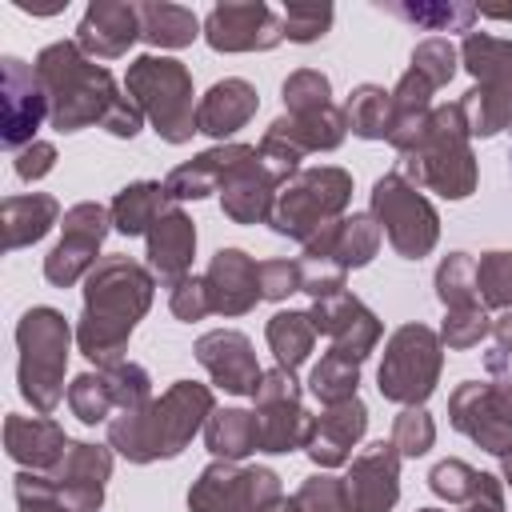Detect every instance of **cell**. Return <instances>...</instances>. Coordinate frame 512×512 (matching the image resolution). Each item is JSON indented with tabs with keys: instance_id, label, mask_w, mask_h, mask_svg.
Here are the masks:
<instances>
[{
	"instance_id": "cell-54",
	"label": "cell",
	"mask_w": 512,
	"mask_h": 512,
	"mask_svg": "<svg viewBox=\"0 0 512 512\" xmlns=\"http://www.w3.org/2000/svg\"><path fill=\"white\" fill-rule=\"evenodd\" d=\"M300 292V260H260V296L288 300Z\"/></svg>"
},
{
	"instance_id": "cell-14",
	"label": "cell",
	"mask_w": 512,
	"mask_h": 512,
	"mask_svg": "<svg viewBox=\"0 0 512 512\" xmlns=\"http://www.w3.org/2000/svg\"><path fill=\"white\" fill-rule=\"evenodd\" d=\"M48 120V96L40 88V76L20 56L0 60V144L8 152H20L36 140V128Z\"/></svg>"
},
{
	"instance_id": "cell-38",
	"label": "cell",
	"mask_w": 512,
	"mask_h": 512,
	"mask_svg": "<svg viewBox=\"0 0 512 512\" xmlns=\"http://www.w3.org/2000/svg\"><path fill=\"white\" fill-rule=\"evenodd\" d=\"M344 120H348V132H356L360 140H388V128H392V92L380 88V84L352 88V96L344 100Z\"/></svg>"
},
{
	"instance_id": "cell-18",
	"label": "cell",
	"mask_w": 512,
	"mask_h": 512,
	"mask_svg": "<svg viewBox=\"0 0 512 512\" xmlns=\"http://www.w3.org/2000/svg\"><path fill=\"white\" fill-rule=\"evenodd\" d=\"M48 476H52V492L64 512H100L104 484L112 476V448L72 440Z\"/></svg>"
},
{
	"instance_id": "cell-31",
	"label": "cell",
	"mask_w": 512,
	"mask_h": 512,
	"mask_svg": "<svg viewBox=\"0 0 512 512\" xmlns=\"http://www.w3.org/2000/svg\"><path fill=\"white\" fill-rule=\"evenodd\" d=\"M272 136H280L284 144H292L300 156L308 152H336L348 136V120H344V108L328 104L324 112H308V116H280L268 124Z\"/></svg>"
},
{
	"instance_id": "cell-6",
	"label": "cell",
	"mask_w": 512,
	"mask_h": 512,
	"mask_svg": "<svg viewBox=\"0 0 512 512\" xmlns=\"http://www.w3.org/2000/svg\"><path fill=\"white\" fill-rule=\"evenodd\" d=\"M128 100L152 120V132L164 144H188L196 128V104H192V72L172 56H136L124 72Z\"/></svg>"
},
{
	"instance_id": "cell-34",
	"label": "cell",
	"mask_w": 512,
	"mask_h": 512,
	"mask_svg": "<svg viewBox=\"0 0 512 512\" xmlns=\"http://www.w3.org/2000/svg\"><path fill=\"white\" fill-rule=\"evenodd\" d=\"M140 8V40H148L152 48H188L200 36V20L192 8L180 4H164V0H144Z\"/></svg>"
},
{
	"instance_id": "cell-29",
	"label": "cell",
	"mask_w": 512,
	"mask_h": 512,
	"mask_svg": "<svg viewBox=\"0 0 512 512\" xmlns=\"http://www.w3.org/2000/svg\"><path fill=\"white\" fill-rule=\"evenodd\" d=\"M432 84L420 76V72H404L392 88V128H388V144L404 156L420 144L428 120H432Z\"/></svg>"
},
{
	"instance_id": "cell-44",
	"label": "cell",
	"mask_w": 512,
	"mask_h": 512,
	"mask_svg": "<svg viewBox=\"0 0 512 512\" xmlns=\"http://www.w3.org/2000/svg\"><path fill=\"white\" fill-rule=\"evenodd\" d=\"M456 64H460V48L448 40V36H428L412 48V72H420L432 88H444L452 76H456Z\"/></svg>"
},
{
	"instance_id": "cell-40",
	"label": "cell",
	"mask_w": 512,
	"mask_h": 512,
	"mask_svg": "<svg viewBox=\"0 0 512 512\" xmlns=\"http://www.w3.org/2000/svg\"><path fill=\"white\" fill-rule=\"evenodd\" d=\"M436 300L444 308H476L480 304V292H476V256L448 252L436 264Z\"/></svg>"
},
{
	"instance_id": "cell-50",
	"label": "cell",
	"mask_w": 512,
	"mask_h": 512,
	"mask_svg": "<svg viewBox=\"0 0 512 512\" xmlns=\"http://www.w3.org/2000/svg\"><path fill=\"white\" fill-rule=\"evenodd\" d=\"M480 476H484V472H476V468L464 464V460H440V464L428 472V488H432L440 500H448V504H464V500L480 488Z\"/></svg>"
},
{
	"instance_id": "cell-9",
	"label": "cell",
	"mask_w": 512,
	"mask_h": 512,
	"mask_svg": "<svg viewBox=\"0 0 512 512\" xmlns=\"http://www.w3.org/2000/svg\"><path fill=\"white\" fill-rule=\"evenodd\" d=\"M440 368H444L440 332H432L428 324H400L384 344V360L376 368V388L392 404L420 408L436 392Z\"/></svg>"
},
{
	"instance_id": "cell-22",
	"label": "cell",
	"mask_w": 512,
	"mask_h": 512,
	"mask_svg": "<svg viewBox=\"0 0 512 512\" xmlns=\"http://www.w3.org/2000/svg\"><path fill=\"white\" fill-rule=\"evenodd\" d=\"M364 432H368V408L360 396H352V400L328 404L320 416H312L304 452L316 468H340L352 460V448L364 440Z\"/></svg>"
},
{
	"instance_id": "cell-25",
	"label": "cell",
	"mask_w": 512,
	"mask_h": 512,
	"mask_svg": "<svg viewBox=\"0 0 512 512\" xmlns=\"http://www.w3.org/2000/svg\"><path fill=\"white\" fill-rule=\"evenodd\" d=\"M380 224L372 212H352V216H340L332 220L328 228H320L308 244H304V256L312 260H332L336 268L352 272V268H364L372 264V256L380 252Z\"/></svg>"
},
{
	"instance_id": "cell-63",
	"label": "cell",
	"mask_w": 512,
	"mask_h": 512,
	"mask_svg": "<svg viewBox=\"0 0 512 512\" xmlns=\"http://www.w3.org/2000/svg\"><path fill=\"white\" fill-rule=\"evenodd\" d=\"M416 512H444V508H416Z\"/></svg>"
},
{
	"instance_id": "cell-23",
	"label": "cell",
	"mask_w": 512,
	"mask_h": 512,
	"mask_svg": "<svg viewBox=\"0 0 512 512\" xmlns=\"http://www.w3.org/2000/svg\"><path fill=\"white\" fill-rule=\"evenodd\" d=\"M140 40V8L124 0H92L76 24V44L92 60H120Z\"/></svg>"
},
{
	"instance_id": "cell-41",
	"label": "cell",
	"mask_w": 512,
	"mask_h": 512,
	"mask_svg": "<svg viewBox=\"0 0 512 512\" xmlns=\"http://www.w3.org/2000/svg\"><path fill=\"white\" fill-rule=\"evenodd\" d=\"M68 408L76 420L84 424H108L116 404H112V392H108V380L104 372H80L72 384H68Z\"/></svg>"
},
{
	"instance_id": "cell-3",
	"label": "cell",
	"mask_w": 512,
	"mask_h": 512,
	"mask_svg": "<svg viewBox=\"0 0 512 512\" xmlns=\"http://www.w3.org/2000/svg\"><path fill=\"white\" fill-rule=\"evenodd\" d=\"M32 68L48 96V120L56 132H80L88 124H100L108 108L120 100L112 72L92 56H84L76 40L48 44Z\"/></svg>"
},
{
	"instance_id": "cell-52",
	"label": "cell",
	"mask_w": 512,
	"mask_h": 512,
	"mask_svg": "<svg viewBox=\"0 0 512 512\" xmlns=\"http://www.w3.org/2000/svg\"><path fill=\"white\" fill-rule=\"evenodd\" d=\"M344 268H336L332 260H312V256H300V292H308L312 300H324V296H336L344 292Z\"/></svg>"
},
{
	"instance_id": "cell-37",
	"label": "cell",
	"mask_w": 512,
	"mask_h": 512,
	"mask_svg": "<svg viewBox=\"0 0 512 512\" xmlns=\"http://www.w3.org/2000/svg\"><path fill=\"white\" fill-rule=\"evenodd\" d=\"M264 336H268V348H272L276 364L288 368V372H296V368L312 356V344H316L312 316H308V312H292V308H288V312H276V316L268 320Z\"/></svg>"
},
{
	"instance_id": "cell-39",
	"label": "cell",
	"mask_w": 512,
	"mask_h": 512,
	"mask_svg": "<svg viewBox=\"0 0 512 512\" xmlns=\"http://www.w3.org/2000/svg\"><path fill=\"white\" fill-rule=\"evenodd\" d=\"M360 388V364L340 356V352H324L320 364L308 372V392L328 408V404H340V400H352Z\"/></svg>"
},
{
	"instance_id": "cell-27",
	"label": "cell",
	"mask_w": 512,
	"mask_h": 512,
	"mask_svg": "<svg viewBox=\"0 0 512 512\" xmlns=\"http://www.w3.org/2000/svg\"><path fill=\"white\" fill-rule=\"evenodd\" d=\"M260 108V92L240 80V76H228V80H216L200 100H196V128L212 140L224 144V136L240 132Z\"/></svg>"
},
{
	"instance_id": "cell-43",
	"label": "cell",
	"mask_w": 512,
	"mask_h": 512,
	"mask_svg": "<svg viewBox=\"0 0 512 512\" xmlns=\"http://www.w3.org/2000/svg\"><path fill=\"white\" fill-rule=\"evenodd\" d=\"M476 292L484 308H500V312L512 308V252L496 248L476 260Z\"/></svg>"
},
{
	"instance_id": "cell-36",
	"label": "cell",
	"mask_w": 512,
	"mask_h": 512,
	"mask_svg": "<svg viewBox=\"0 0 512 512\" xmlns=\"http://www.w3.org/2000/svg\"><path fill=\"white\" fill-rule=\"evenodd\" d=\"M392 16L424 28V32H472V24L480 20V8L464 4V0H400V4H384Z\"/></svg>"
},
{
	"instance_id": "cell-4",
	"label": "cell",
	"mask_w": 512,
	"mask_h": 512,
	"mask_svg": "<svg viewBox=\"0 0 512 512\" xmlns=\"http://www.w3.org/2000/svg\"><path fill=\"white\" fill-rule=\"evenodd\" d=\"M472 132L468 120L456 104H440L432 108V120L420 136V144L412 152H404L400 160V176L416 188H428L444 200H464L476 192V156H472Z\"/></svg>"
},
{
	"instance_id": "cell-19",
	"label": "cell",
	"mask_w": 512,
	"mask_h": 512,
	"mask_svg": "<svg viewBox=\"0 0 512 512\" xmlns=\"http://www.w3.org/2000/svg\"><path fill=\"white\" fill-rule=\"evenodd\" d=\"M448 420L456 432H464L476 448H484L492 456H504L512 448V420L504 416V408L492 392V380L488 384H480V380L456 384L448 396Z\"/></svg>"
},
{
	"instance_id": "cell-45",
	"label": "cell",
	"mask_w": 512,
	"mask_h": 512,
	"mask_svg": "<svg viewBox=\"0 0 512 512\" xmlns=\"http://www.w3.org/2000/svg\"><path fill=\"white\" fill-rule=\"evenodd\" d=\"M100 372H104V380H108V392H112L116 412H132V408L152 404V380H148V372H144L140 364L120 360V364L100 368Z\"/></svg>"
},
{
	"instance_id": "cell-1",
	"label": "cell",
	"mask_w": 512,
	"mask_h": 512,
	"mask_svg": "<svg viewBox=\"0 0 512 512\" xmlns=\"http://www.w3.org/2000/svg\"><path fill=\"white\" fill-rule=\"evenodd\" d=\"M156 276L132 256H100L84 280V312L76 324V348L96 364L112 368L124 360L128 340L152 308Z\"/></svg>"
},
{
	"instance_id": "cell-15",
	"label": "cell",
	"mask_w": 512,
	"mask_h": 512,
	"mask_svg": "<svg viewBox=\"0 0 512 512\" xmlns=\"http://www.w3.org/2000/svg\"><path fill=\"white\" fill-rule=\"evenodd\" d=\"M204 40L216 52H268L284 40V16L264 0H228L204 16Z\"/></svg>"
},
{
	"instance_id": "cell-47",
	"label": "cell",
	"mask_w": 512,
	"mask_h": 512,
	"mask_svg": "<svg viewBox=\"0 0 512 512\" xmlns=\"http://www.w3.org/2000/svg\"><path fill=\"white\" fill-rule=\"evenodd\" d=\"M332 4H316V0H292L284 8V40L296 44H316L328 28H332Z\"/></svg>"
},
{
	"instance_id": "cell-12",
	"label": "cell",
	"mask_w": 512,
	"mask_h": 512,
	"mask_svg": "<svg viewBox=\"0 0 512 512\" xmlns=\"http://www.w3.org/2000/svg\"><path fill=\"white\" fill-rule=\"evenodd\" d=\"M280 492L272 468H244L236 460H212L188 488V512H260Z\"/></svg>"
},
{
	"instance_id": "cell-57",
	"label": "cell",
	"mask_w": 512,
	"mask_h": 512,
	"mask_svg": "<svg viewBox=\"0 0 512 512\" xmlns=\"http://www.w3.org/2000/svg\"><path fill=\"white\" fill-rule=\"evenodd\" d=\"M460 512H504V484L492 472H484L480 488L460 504Z\"/></svg>"
},
{
	"instance_id": "cell-10",
	"label": "cell",
	"mask_w": 512,
	"mask_h": 512,
	"mask_svg": "<svg viewBox=\"0 0 512 512\" xmlns=\"http://www.w3.org/2000/svg\"><path fill=\"white\" fill-rule=\"evenodd\" d=\"M372 216H376L380 232L388 236V244L396 248V256H404V260L428 256L436 248V240H440L436 208L400 172H384L372 184Z\"/></svg>"
},
{
	"instance_id": "cell-49",
	"label": "cell",
	"mask_w": 512,
	"mask_h": 512,
	"mask_svg": "<svg viewBox=\"0 0 512 512\" xmlns=\"http://www.w3.org/2000/svg\"><path fill=\"white\" fill-rule=\"evenodd\" d=\"M296 504H300V512H352L348 484L340 476H328V472L308 476L296 488Z\"/></svg>"
},
{
	"instance_id": "cell-42",
	"label": "cell",
	"mask_w": 512,
	"mask_h": 512,
	"mask_svg": "<svg viewBox=\"0 0 512 512\" xmlns=\"http://www.w3.org/2000/svg\"><path fill=\"white\" fill-rule=\"evenodd\" d=\"M280 96H284L288 116H308V112H324L332 104V84H328V76L320 68H296L284 80Z\"/></svg>"
},
{
	"instance_id": "cell-35",
	"label": "cell",
	"mask_w": 512,
	"mask_h": 512,
	"mask_svg": "<svg viewBox=\"0 0 512 512\" xmlns=\"http://www.w3.org/2000/svg\"><path fill=\"white\" fill-rule=\"evenodd\" d=\"M204 444L216 460H244L256 452V416L244 408H216L204 424Z\"/></svg>"
},
{
	"instance_id": "cell-53",
	"label": "cell",
	"mask_w": 512,
	"mask_h": 512,
	"mask_svg": "<svg viewBox=\"0 0 512 512\" xmlns=\"http://www.w3.org/2000/svg\"><path fill=\"white\" fill-rule=\"evenodd\" d=\"M168 308H172L176 320H188V324H192V320H204V316L212 312L204 276H184L180 284H172V288H168Z\"/></svg>"
},
{
	"instance_id": "cell-46",
	"label": "cell",
	"mask_w": 512,
	"mask_h": 512,
	"mask_svg": "<svg viewBox=\"0 0 512 512\" xmlns=\"http://www.w3.org/2000/svg\"><path fill=\"white\" fill-rule=\"evenodd\" d=\"M388 440L396 444V452H400L404 460L424 456V452L436 444V424H432V416L424 412V404H420V408H400V416L392 420V436H388Z\"/></svg>"
},
{
	"instance_id": "cell-59",
	"label": "cell",
	"mask_w": 512,
	"mask_h": 512,
	"mask_svg": "<svg viewBox=\"0 0 512 512\" xmlns=\"http://www.w3.org/2000/svg\"><path fill=\"white\" fill-rule=\"evenodd\" d=\"M492 336H496V348L512 356V308H508V312H500V316L492 320Z\"/></svg>"
},
{
	"instance_id": "cell-58",
	"label": "cell",
	"mask_w": 512,
	"mask_h": 512,
	"mask_svg": "<svg viewBox=\"0 0 512 512\" xmlns=\"http://www.w3.org/2000/svg\"><path fill=\"white\" fill-rule=\"evenodd\" d=\"M488 372H492V392L504 408V416L512 420V368H508V352H488Z\"/></svg>"
},
{
	"instance_id": "cell-48",
	"label": "cell",
	"mask_w": 512,
	"mask_h": 512,
	"mask_svg": "<svg viewBox=\"0 0 512 512\" xmlns=\"http://www.w3.org/2000/svg\"><path fill=\"white\" fill-rule=\"evenodd\" d=\"M488 332H492V320H488L484 304H476V308H448V316L440 324V344H448L452 352H464V348H476Z\"/></svg>"
},
{
	"instance_id": "cell-13",
	"label": "cell",
	"mask_w": 512,
	"mask_h": 512,
	"mask_svg": "<svg viewBox=\"0 0 512 512\" xmlns=\"http://www.w3.org/2000/svg\"><path fill=\"white\" fill-rule=\"evenodd\" d=\"M64 236L44 256V280L52 288H72L76 280H88V272L100 264V244L112 232V212L96 200L72 204L60 220Z\"/></svg>"
},
{
	"instance_id": "cell-16",
	"label": "cell",
	"mask_w": 512,
	"mask_h": 512,
	"mask_svg": "<svg viewBox=\"0 0 512 512\" xmlns=\"http://www.w3.org/2000/svg\"><path fill=\"white\" fill-rule=\"evenodd\" d=\"M308 316H312L316 336L324 332V336L332 340V352H340V356H348V360H356V364H364V360L376 352L380 336H384V328H380L376 312H372V308H364V300H360V296H352L348 288H344V292H336V296L312 300Z\"/></svg>"
},
{
	"instance_id": "cell-11",
	"label": "cell",
	"mask_w": 512,
	"mask_h": 512,
	"mask_svg": "<svg viewBox=\"0 0 512 512\" xmlns=\"http://www.w3.org/2000/svg\"><path fill=\"white\" fill-rule=\"evenodd\" d=\"M256 452H268V456H280V452H296L304 448L308 440V428H312V416L304 412L300 404V384H296V372L288 368H268L260 376V388H256Z\"/></svg>"
},
{
	"instance_id": "cell-17",
	"label": "cell",
	"mask_w": 512,
	"mask_h": 512,
	"mask_svg": "<svg viewBox=\"0 0 512 512\" xmlns=\"http://www.w3.org/2000/svg\"><path fill=\"white\" fill-rule=\"evenodd\" d=\"M280 180L264 168L252 144H236V156L220 180V208L232 224H268Z\"/></svg>"
},
{
	"instance_id": "cell-5",
	"label": "cell",
	"mask_w": 512,
	"mask_h": 512,
	"mask_svg": "<svg viewBox=\"0 0 512 512\" xmlns=\"http://www.w3.org/2000/svg\"><path fill=\"white\" fill-rule=\"evenodd\" d=\"M68 344L72 328L64 312L40 304L28 308L16 324V348H20V396L36 408V416H52L56 404L68 396L64 392V372H68Z\"/></svg>"
},
{
	"instance_id": "cell-7",
	"label": "cell",
	"mask_w": 512,
	"mask_h": 512,
	"mask_svg": "<svg viewBox=\"0 0 512 512\" xmlns=\"http://www.w3.org/2000/svg\"><path fill=\"white\" fill-rule=\"evenodd\" d=\"M460 64L476 80L460 96V112L472 136H496L512 128V40L492 32H468L460 44Z\"/></svg>"
},
{
	"instance_id": "cell-32",
	"label": "cell",
	"mask_w": 512,
	"mask_h": 512,
	"mask_svg": "<svg viewBox=\"0 0 512 512\" xmlns=\"http://www.w3.org/2000/svg\"><path fill=\"white\" fill-rule=\"evenodd\" d=\"M232 156H236V144H216V148H208V152L176 164L164 176V188H168L172 204H180V200H204V196L220 192V180H224Z\"/></svg>"
},
{
	"instance_id": "cell-62",
	"label": "cell",
	"mask_w": 512,
	"mask_h": 512,
	"mask_svg": "<svg viewBox=\"0 0 512 512\" xmlns=\"http://www.w3.org/2000/svg\"><path fill=\"white\" fill-rule=\"evenodd\" d=\"M480 16H492V20H512V8H480Z\"/></svg>"
},
{
	"instance_id": "cell-64",
	"label": "cell",
	"mask_w": 512,
	"mask_h": 512,
	"mask_svg": "<svg viewBox=\"0 0 512 512\" xmlns=\"http://www.w3.org/2000/svg\"><path fill=\"white\" fill-rule=\"evenodd\" d=\"M508 160H512V156H508Z\"/></svg>"
},
{
	"instance_id": "cell-20",
	"label": "cell",
	"mask_w": 512,
	"mask_h": 512,
	"mask_svg": "<svg viewBox=\"0 0 512 512\" xmlns=\"http://www.w3.org/2000/svg\"><path fill=\"white\" fill-rule=\"evenodd\" d=\"M192 352H196L200 368L212 376L216 388H224V392H232V396H256L264 368L256 364L252 340H248L244 332H236V328L204 332Z\"/></svg>"
},
{
	"instance_id": "cell-30",
	"label": "cell",
	"mask_w": 512,
	"mask_h": 512,
	"mask_svg": "<svg viewBox=\"0 0 512 512\" xmlns=\"http://www.w3.org/2000/svg\"><path fill=\"white\" fill-rule=\"evenodd\" d=\"M52 224H60V204L48 192L4 196V204H0V228H4V248L8 252L44 240L52 232Z\"/></svg>"
},
{
	"instance_id": "cell-28",
	"label": "cell",
	"mask_w": 512,
	"mask_h": 512,
	"mask_svg": "<svg viewBox=\"0 0 512 512\" xmlns=\"http://www.w3.org/2000/svg\"><path fill=\"white\" fill-rule=\"evenodd\" d=\"M196 256V224L188 212L168 208L148 232V268L160 284H180Z\"/></svg>"
},
{
	"instance_id": "cell-2",
	"label": "cell",
	"mask_w": 512,
	"mask_h": 512,
	"mask_svg": "<svg viewBox=\"0 0 512 512\" xmlns=\"http://www.w3.org/2000/svg\"><path fill=\"white\" fill-rule=\"evenodd\" d=\"M212 412L216 400L208 384L176 380L160 400L132 412H116L108 420V448H116L132 464L172 460L192 444V436L208 424Z\"/></svg>"
},
{
	"instance_id": "cell-33",
	"label": "cell",
	"mask_w": 512,
	"mask_h": 512,
	"mask_svg": "<svg viewBox=\"0 0 512 512\" xmlns=\"http://www.w3.org/2000/svg\"><path fill=\"white\" fill-rule=\"evenodd\" d=\"M172 196L160 180H136V184H124L116 192V200L108 204L112 212V228L124 232V236H148L152 224L168 212Z\"/></svg>"
},
{
	"instance_id": "cell-51",
	"label": "cell",
	"mask_w": 512,
	"mask_h": 512,
	"mask_svg": "<svg viewBox=\"0 0 512 512\" xmlns=\"http://www.w3.org/2000/svg\"><path fill=\"white\" fill-rule=\"evenodd\" d=\"M16 508L20 512H64L56 492H52V476L48 472H16Z\"/></svg>"
},
{
	"instance_id": "cell-8",
	"label": "cell",
	"mask_w": 512,
	"mask_h": 512,
	"mask_svg": "<svg viewBox=\"0 0 512 512\" xmlns=\"http://www.w3.org/2000/svg\"><path fill=\"white\" fill-rule=\"evenodd\" d=\"M352 204V176L336 164H320V168H300L296 176H288L276 192L272 204V232L308 244L320 228H328L332 220H340Z\"/></svg>"
},
{
	"instance_id": "cell-21",
	"label": "cell",
	"mask_w": 512,
	"mask_h": 512,
	"mask_svg": "<svg viewBox=\"0 0 512 512\" xmlns=\"http://www.w3.org/2000/svg\"><path fill=\"white\" fill-rule=\"evenodd\" d=\"M400 452L392 440H376L352 456L344 476L352 512H392L400 500Z\"/></svg>"
},
{
	"instance_id": "cell-61",
	"label": "cell",
	"mask_w": 512,
	"mask_h": 512,
	"mask_svg": "<svg viewBox=\"0 0 512 512\" xmlns=\"http://www.w3.org/2000/svg\"><path fill=\"white\" fill-rule=\"evenodd\" d=\"M500 476H504V484L512 488V448H508V452L500 456Z\"/></svg>"
},
{
	"instance_id": "cell-24",
	"label": "cell",
	"mask_w": 512,
	"mask_h": 512,
	"mask_svg": "<svg viewBox=\"0 0 512 512\" xmlns=\"http://www.w3.org/2000/svg\"><path fill=\"white\" fill-rule=\"evenodd\" d=\"M208 304L216 316H244L252 312L260 296V264L244 248H220L204 272Z\"/></svg>"
},
{
	"instance_id": "cell-56",
	"label": "cell",
	"mask_w": 512,
	"mask_h": 512,
	"mask_svg": "<svg viewBox=\"0 0 512 512\" xmlns=\"http://www.w3.org/2000/svg\"><path fill=\"white\" fill-rule=\"evenodd\" d=\"M140 124H144V112H140L128 96H120V100L108 108V116L100 120V128H104V132H112L116 140H132V136L140 132Z\"/></svg>"
},
{
	"instance_id": "cell-60",
	"label": "cell",
	"mask_w": 512,
	"mask_h": 512,
	"mask_svg": "<svg viewBox=\"0 0 512 512\" xmlns=\"http://www.w3.org/2000/svg\"><path fill=\"white\" fill-rule=\"evenodd\" d=\"M260 512H300V504H296V496H276V500L264 504Z\"/></svg>"
},
{
	"instance_id": "cell-26",
	"label": "cell",
	"mask_w": 512,
	"mask_h": 512,
	"mask_svg": "<svg viewBox=\"0 0 512 512\" xmlns=\"http://www.w3.org/2000/svg\"><path fill=\"white\" fill-rule=\"evenodd\" d=\"M72 440L64 436V428L52 420V416H20V412H8L4 420V452L24 464L28 472H52L64 456Z\"/></svg>"
},
{
	"instance_id": "cell-55",
	"label": "cell",
	"mask_w": 512,
	"mask_h": 512,
	"mask_svg": "<svg viewBox=\"0 0 512 512\" xmlns=\"http://www.w3.org/2000/svg\"><path fill=\"white\" fill-rule=\"evenodd\" d=\"M12 168H16V176H20V180L36 184V180H44V176L56 168V148H52L48 140H32L28 148H20V152H16Z\"/></svg>"
}]
</instances>
